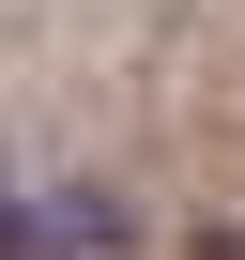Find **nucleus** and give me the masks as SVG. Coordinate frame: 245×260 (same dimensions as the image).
Segmentation results:
<instances>
[{
  "label": "nucleus",
  "instance_id": "nucleus-1",
  "mask_svg": "<svg viewBox=\"0 0 245 260\" xmlns=\"http://www.w3.org/2000/svg\"><path fill=\"white\" fill-rule=\"evenodd\" d=\"M16 245H31V230H16V199H0V260H16Z\"/></svg>",
  "mask_w": 245,
  "mask_h": 260
},
{
  "label": "nucleus",
  "instance_id": "nucleus-2",
  "mask_svg": "<svg viewBox=\"0 0 245 260\" xmlns=\"http://www.w3.org/2000/svg\"><path fill=\"white\" fill-rule=\"evenodd\" d=\"M215 260H245V245H215Z\"/></svg>",
  "mask_w": 245,
  "mask_h": 260
}]
</instances>
